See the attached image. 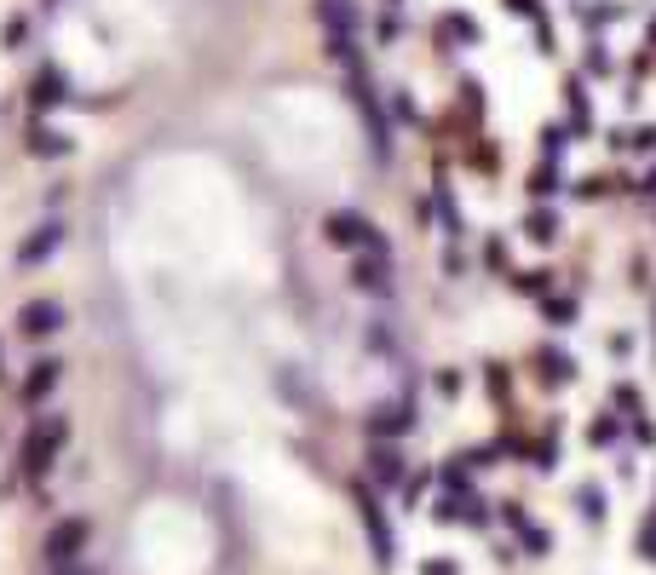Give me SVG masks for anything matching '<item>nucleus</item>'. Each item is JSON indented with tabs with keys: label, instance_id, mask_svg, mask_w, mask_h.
Here are the masks:
<instances>
[{
	"label": "nucleus",
	"instance_id": "f257e3e1",
	"mask_svg": "<svg viewBox=\"0 0 656 575\" xmlns=\"http://www.w3.org/2000/svg\"><path fill=\"white\" fill-rule=\"evenodd\" d=\"M352 506H357V518H363L369 547H375V564H380V570H392V558H398V535H392V518H386L380 489L369 478H352Z\"/></svg>",
	"mask_w": 656,
	"mask_h": 575
},
{
	"label": "nucleus",
	"instance_id": "f03ea898",
	"mask_svg": "<svg viewBox=\"0 0 656 575\" xmlns=\"http://www.w3.org/2000/svg\"><path fill=\"white\" fill-rule=\"evenodd\" d=\"M317 18H323L328 52L340 58L346 69H363V52H357V12L352 0H317Z\"/></svg>",
	"mask_w": 656,
	"mask_h": 575
},
{
	"label": "nucleus",
	"instance_id": "7ed1b4c3",
	"mask_svg": "<svg viewBox=\"0 0 656 575\" xmlns=\"http://www.w3.org/2000/svg\"><path fill=\"white\" fill-rule=\"evenodd\" d=\"M323 236L334 242V248H346V253H392V242H386L363 213H352V207H334V213L323 219Z\"/></svg>",
	"mask_w": 656,
	"mask_h": 575
},
{
	"label": "nucleus",
	"instance_id": "20e7f679",
	"mask_svg": "<svg viewBox=\"0 0 656 575\" xmlns=\"http://www.w3.org/2000/svg\"><path fill=\"white\" fill-rule=\"evenodd\" d=\"M64 443H70V420H64V414H41L24 437V472L29 478H41L52 460L64 455Z\"/></svg>",
	"mask_w": 656,
	"mask_h": 575
},
{
	"label": "nucleus",
	"instance_id": "39448f33",
	"mask_svg": "<svg viewBox=\"0 0 656 575\" xmlns=\"http://www.w3.org/2000/svg\"><path fill=\"white\" fill-rule=\"evenodd\" d=\"M346 98H352L357 115H363L375 156L386 161V156H392V127H386V110H380V98H375V87H369V75H363V69H346Z\"/></svg>",
	"mask_w": 656,
	"mask_h": 575
},
{
	"label": "nucleus",
	"instance_id": "423d86ee",
	"mask_svg": "<svg viewBox=\"0 0 656 575\" xmlns=\"http://www.w3.org/2000/svg\"><path fill=\"white\" fill-rule=\"evenodd\" d=\"M352 288L369 299H392L398 294V282H392V253H352Z\"/></svg>",
	"mask_w": 656,
	"mask_h": 575
},
{
	"label": "nucleus",
	"instance_id": "0eeeda50",
	"mask_svg": "<svg viewBox=\"0 0 656 575\" xmlns=\"http://www.w3.org/2000/svg\"><path fill=\"white\" fill-rule=\"evenodd\" d=\"M363 432L375 437V443H403V437L415 432V409L409 403H375V409L363 414Z\"/></svg>",
	"mask_w": 656,
	"mask_h": 575
},
{
	"label": "nucleus",
	"instance_id": "6e6552de",
	"mask_svg": "<svg viewBox=\"0 0 656 575\" xmlns=\"http://www.w3.org/2000/svg\"><path fill=\"white\" fill-rule=\"evenodd\" d=\"M87 541H93V524H87V518H58V524L47 529V558L52 564H75V558L87 552Z\"/></svg>",
	"mask_w": 656,
	"mask_h": 575
},
{
	"label": "nucleus",
	"instance_id": "1a4fd4ad",
	"mask_svg": "<svg viewBox=\"0 0 656 575\" xmlns=\"http://www.w3.org/2000/svg\"><path fill=\"white\" fill-rule=\"evenodd\" d=\"M64 322H70V311H64L58 299H29V305H18V334H24V340H52Z\"/></svg>",
	"mask_w": 656,
	"mask_h": 575
},
{
	"label": "nucleus",
	"instance_id": "9d476101",
	"mask_svg": "<svg viewBox=\"0 0 656 575\" xmlns=\"http://www.w3.org/2000/svg\"><path fill=\"white\" fill-rule=\"evenodd\" d=\"M576 374H582V363H576V357H570L564 345H536V380H541L547 391L570 386Z\"/></svg>",
	"mask_w": 656,
	"mask_h": 575
},
{
	"label": "nucleus",
	"instance_id": "9b49d317",
	"mask_svg": "<svg viewBox=\"0 0 656 575\" xmlns=\"http://www.w3.org/2000/svg\"><path fill=\"white\" fill-rule=\"evenodd\" d=\"M403 478H409L403 443H375V449H369V483H375V489H398Z\"/></svg>",
	"mask_w": 656,
	"mask_h": 575
},
{
	"label": "nucleus",
	"instance_id": "f8f14e48",
	"mask_svg": "<svg viewBox=\"0 0 656 575\" xmlns=\"http://www.w3.org/2000/svg\"><path fill=\"white\" fill-rule=\"evenodd\" d=\"M58 248H64V219H47L35 236H24V242H18V271H29V265H47Z\"/></svg>",
	"mask_w": 656,
	"mask_h": 575
},
{
	"label": "nucleus",
	"instance_id": "ddd939ff",
	"mask_svg": "<svg viewBox=\"0 0 656 575\" xmlns=\"http://www.w3.org/2000/svg\"><path fill=\"white\" fill-rule=\"evenodd\" d=\"M564 104H570V133L587 138V133H593V98H587L582 75H564Z\"/></svg>",
	"mask_w": 656,
	"mask_h": 575
},
{
	"label": "nucleus",
	"instance_id": "4468645a",
	"mask_svg": "<svg viewBox=\"0 0 656 575\" xmlns=\"http://www.w3.org/2000/svg\"><path fill=\"white\" fill-rule=\"evenodd\" d=\"M432 207H438V219H444V236H467V213H461V196H455V184H432Z\"/></svg>",
	"mask_w": 656,
	"mask_h": 575
},
{
	"label": "nucleus",
	"instance_id": "2eb2a0df",
	"mask_svg": "<svg viewBox=\"0 0 656 575\" xmlns=\"http://www.w3.org/2000/svg\"><path fill=\"white\" fill-rule=\"evenodd\" d=\"M58 380H64V363H58V357H41V363L24 374V403H47Z\"/></svg>",
	"mask_w": 656,
	"mask_h": 575
},
{
	"label": "nucleus",
	"instance_id": "dca6fc26",
	"mask_svg": "<svg viewBox=\"0 0 656 575\" xmlns=\"http://www.w3.org/2000/svg\"><path fill=\"white\" fill-rule=\"evenodd\" d=\"M24 150H29V156H41V161H58V156H70V150H75V138L58 133V127H29Z\"/></svg>",
	"mask_w": 656,
	"mask_h": 575
},
{
	"label": "nucleus",
	"instance_id": "f3484780",
	"mask_svg": "<svg viewBox=\"0 0 656 575\" xmlns=\"http://www.w3.org/2000/svg\"><path fill=\"white\" fill-rule=\"evenodd\" d=\"M518 236H524V242H536V248L559 242V213H553V207H530V213H524V225H518Z\"/></svg>",
	"mask_w": 656,
	"mask_h": 575
},
{
	"label": "nucleus",
	"instance_id": "a211bd4d",
	"mask_svg": "<svg viewBox=\"0 0 656 575\" xmlns=\"http://www.w3.org/2000/svg\"><path fill=\"white\" fill-rule=\"evenodd\" d=\"M35 98H29V110L35 115H47L52 104H64V98H75V92H64V75H58V69H47V75H41V81H35Z\"/></svg>",
	"mask_w": 656,
	"mask_h": 575
},
{
	"label": "nucleus",
	"instance_id": "6ab92c4d",
	"mask_svg": "<svg viewBox=\"0 0 656 575\" xmlns=\"http://www.w3.org/2000/svg\"><path fill=\"white\" fill-rule=\"evenodd\" d=\"M449 41L478 46V23H472L467 12H444V18H438V46H449Z\"/></svg>",
	"mask_w": 656,
	"mask_h": 575
},
{
	"label": "nucleus",
	"instance_id": "aec40b11",
	"mask_svg": "<svg viewBox=\"0 0 656 575\" xmlns=\"http://www.w3.org/2000/svg\"><path fill=\"white\" fill-rule=\"evenodd\" d=\"M576 18H582L587 29H605V23L622 18V6H616V0H576Z\"/></svg>",
	"mask_w": 656,
	"mask_h": 575
},
{
	"label": "nucleus",
	"instance_id": "412c9836",
	"mask_svg": "<svg viewBox=\"0 0 656 575\" xmlns=\"http://www.w3.org/2000/svg\"><path fill=\"white\" fill-rule=\"evenodd\" d=\"M610 403H616V414H622V420H639V414H645V397H639V386H633V380H616V386H610Z\"/></svg>",
	"mask_w": 656,
	"mask_h": 575
},
{
	"label": "nucleus",
	"instance_id": "4be33fe9",
	"mask_svg": "<svg viewBox=\"0 0 656 575\" xmlns=\"http://www.w3.org/2000/svg\"><path fill=\"white\" fill-rule=\"evenodd\" d=\"M576 512L587 524H605V489L599 483H576Z\"/></svg>",
	"mask_w": 656,
	"mask_h": 575
},
{
	"label": "nucleus",
	"instance_id": "5701e85b",
	"mask_svg": "<svg viewBox=\"0 0 656 575\" xmlns=\"http://www.w3.org/2000/svg\"><path fill=\"white\" fill-rule=\"evenodd\" d=\"M507 276H513L518 294H536V299L553 294V271H507Z\"/></svg>",
	"mask_w": 656,
	"mask_h": 575
},
{
	"label": "nucleus",
	"instance_id": "b1692460",
	"mask_svg": "<svg viewBox=\"0 0 656 575\" xmlns=\"http://www.w3.org/2000/svg\"><path fill=\"white\" fill-rule=\"evenodd\" d=\"M541 311H547V322H553V328H570V322L582 317V305H576V299H559V294L541 299Z\"/></svg>",
	"mask_w": 656,
	"mask_h": 575
},
{
	"label": "nucleus",
	"instance_id": "393cba45",
	"mask_svg": "<svg viewBox=\"0 0 656 575\" xmlns=\"http://www.w3.org/2000/svg\"><path fill=\"white\" fill-rule=\"evenodd\" d=\"M553 190H559V167H547V161H541L536 173H530V202L547 207V196H553Z\"/></svg>",
	"mask_w": 656,
	"mask_h": 575
},
{
	"label": "nucleus",
	"instance_id": "a878e982",
	"mask_svg": "<svg viewBox=\"0 0 656 575\" xmlns=\"http://www.w3.org/2000/svg\"><path fill=\"white\" fill-rule=\"evenodd\" d=\"M564 138H570V127H559V121H553V127H541V161H547V167H559Z\"/></svg>",
	"mask_w": 656,
	"mask_h": 575
},
{
	"label": "nucleus",
	"instance_id": "bb28decb",
	"mask_svg": "<svg viewBox=\"0 0 656 575\" xmlns=\"http://www.w3.org/2000/svg\"><path fill=\"white\" fill-rule=\"evenodd\" d=\"M622 426H628L622 414H605V420H593V426H587V437H593V443H616V437H622Z\"/></svg>",
	"mask_w": 656,
	"mask_h": 575
},
{
	"label": "nucleus",
	"instance_id": "cd10ccee",
	"mask_svg": "<svg viewBox=\"0 0 656 575\" xmlns=\"http://www.w3.org/2000/svg\"><path fill=\"white\" fill-rule=\"evenodd\" d=\"M392 115H398L403 127H421V104H415L409 92H392Z\"/></svg>",
	"mask_w": 656,
	"mask_h": 575
},
{
	"label": "nucleus",
	"instance_id": "c85d7f7f",
	"mask_svg": "<svg viewBox=\"0 0 656 575\" xmlns=\"http://www.w3.org/2000/svg\"><path fill=\"white\" fill-rule=\"evenodd\" d=\"M461 466H495V460H501V449H495V443H478V449H461Z\"/></svg>",
	"mask_w": 656,
	"mask_h": 575
},
{
	"label": "nucleus",
	"instance_id": "c756f323",
	"mask_svg": "<svg viewBox=\"0 0 656 575\" xmlns=\"http://www.w3.org/2000/svg\"><path fill=\"white\" fill-rule=\"evenodd\" d=\"M484 265H490V271H507V242H501V236L484 242Z\"/></svg>",
	"mask_w": 656,
	"mask_h": 575
},
{
	"label": "nucleus",
	"instance_id": "7c9ffc66",
	"mask_svg": "<svg viewBox=\"0 0 656 575\" xmlns=\"http://www.w3.org/2000/svg\"><path fill=\"white\" fill-rule=\"evenodd\" d=\"M587 75H610V52H605L599 41L587 46Z\"/></svg>",
	"mask_w": 656,
	"mask_h": 575
},
{
	"label": "nucleus",
	"instance_id": "2f4dec72",
	"mask_svg": "<svg viewBox=\"0 0 656 575\" xmlns=\"http://www.w3.org/2000/svg\"><path fill=\"white\" fill-rule=\"evenodd\" d=\"M432 386H438V397H455V391H461V374H455V368H438Z\"/></svg>",
	"mask_w": 656,
	"mask_h": 575
},
{
	"label": "nucleus",
	"instance_id": "473e14b6",
	"mask_svg": "<svg viewBox=\"0 0 656 575\" xmlns=\"http://www.w3.org/2000/svg\"><path fill=\"white\" fill-rule=\"evenodd\" d=\"M507 12H513V18H530V23H536L547 6H541V0H507Z\"/></svg>",
	"mask_w": 656,
	"mask_h": 575
},
{
	"label": "nucleus",
	"instance_id": "72a5a7b5",
	"mask_svg": "<svg viewBox=\"0 0 656 575\" xmlns=\"http://www.w3.org/2000/svg\"><path fill=\"white\" fill-rule=\"evenodd\" d=\"M570 190H576V196H587V202H593V196H605V179H599V173H587V179H576V184H570Z\"/></svg>",
	"mask_w": 656,
	"mask_h": 575
},
{
	"label": "nucleus",
	"instance_id": "f704fd0d",
	"mask_svg": "<svg viewBox=\"0 0 656 575\" xmlns=\"http://www.w3.org/2000/svg\"><path fill=\"white\" fill-rule=\"evenodd\" d=\"M398 35H403V12H386V18H380V41L392 46Z\"/></svg>",
	"mask_w": 656,
	"mask_h": 575
},
{
	"label": "nucleus",
	"instance_id": "c9c22d12",
	"mask_svg": "<svg viewBox=\"0 0 656 575\" xmlns=\"http://www.w3.org/2000/svg\"><path fill=\"white\" fill-rule=\"evenodd\" d=\"M628 150H656V127H639V133H628Z\"/></svg>",
	"mask_w": 656,
	"mask_h": 575
},
{
	"label": "nucleus",
	"instance_id": "e433bc0d",
	"mask_svg": "<svg viewBox=\"0 0 656 575\" xmlns=\"http://www.w3.org/2000/svg\"><path fill=\"white\" fill-rule=\"evenodd\" d=\"M421 575H455V558H426Z\"/></svg>",
	"mask_w": 656,
	"mask_h": 575
},
{
	"label": "nucleus",
	"instance_id": "4c0bfd02",
	"mask_svg": "<svg viewBox=\"0 0 656 575\" xmlns=\"http://www.w3.org/2000/svg\"><path fill=\"white\" fill-rule=\"evenodd\" d=\"M633 351V334H610V357H628Z\"/></svg>",
	"mask_w": 656,
	"mask_h": 575
},
{
	"label": "nucleus",
	"instance_id": "58836bf2",
	"mask_svg": "<svg viewBox=\"0 0 656 575\" xmlns=\"http://www.w3.org/2000/svg\"><path fill=\"white\" fill-rule=\"evenodd\" d=\"M633 432H639V443H656V420H645V414H639V420H633Z\"/></svg>",
	"mask_w": 656,
	"mask_h": 575
},
{
	"label": "nucleus",
	"instance_id": "ea45409f",
	"mask_svg": "<svg viewBox=\"0 0 656 575\" xmlns=\"http://www.w3.org/2000/svg\"><path fill=\"white\" fill-rule=\"evenodd\" d=\"M639 190H645V196H656V167H651V179L639 184Z\"/></svg>",
	"mask_w": 656,
	"mask_h": 575
},
{
	"label": "nucleus",
	"instance_id": "a19ab883",
	"mask_svg": "<svg viewBox=\"0 0 656 575\" xmlns=\"http://www.w3.org/2000/svg\"><path fill=\"white\" fill-rule=\"evenodd\" d=\"M651 46H656V18H651Z\"/></svg>",
	"mask_w": 656,
	"mask_h": 575
},
{
	"label": "nucleus",
	"instance_id": "79ce46f5",
	"mask_svg": "<svg viewBox=\"0 0 656 575\" xmlns=\"http://www.w3.org/2000/svg\"><path fill=\"white\" fill-rule=\"evenodd\" d=\"M386 6H392V12H398V6H403V0H386Z\"/></svg>",
	"mask_w": 656,
	"mask_h": 575
}]
</instances>
